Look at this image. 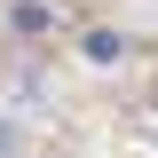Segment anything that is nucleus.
Returning a JSON list of instances; mask_svg holds the SVG:
<instances>
[{
	"label": "nucleus",
	"mask_w": 158,
	"mask_h": 158,
	"mask_svg": "<svg viewBox=\"0 0 158 158\" xmlns=\"http://www.w3.org/2000/svg\"><path fill=\"white\" fill-rule=\"evenodd\" d=\"M0 158H16V127H8V118H0Z\"/></svg>",
	"instance_id": "7ed1b4c3"
},
{
	"label": "nucleus",
	"mask_w": 158,
	"mask_h": 158,
	"mask_svg": "<svg viewBox=\"0 0 158 158\" xmlns=\"http://www.w3.org/2000/svg\"><path fill=\"white\" fill-rule=\"evenodd\" d=\"M8 24H16V32H48V24H56V8H40V0H24V8H16Z\"/></svg>",
	"instance_id": "f03ea898"
},
{
	"label": "nucleus",
	"mask_w": 158,
	"mask_h": 158,
	"mask_svg": "<svg viewBox=\"0 0 158 158\" xmlns=\"http://www.w3.org/2000/svg\"><path fill=\"white\" fill-rule=\"evenodd\" d=\"M79 56H87V63H118V56H127V40H118V32H87V40H79Z\"/></svg>",
	"instance_id": "f257e3e1"
}]
</instances>
